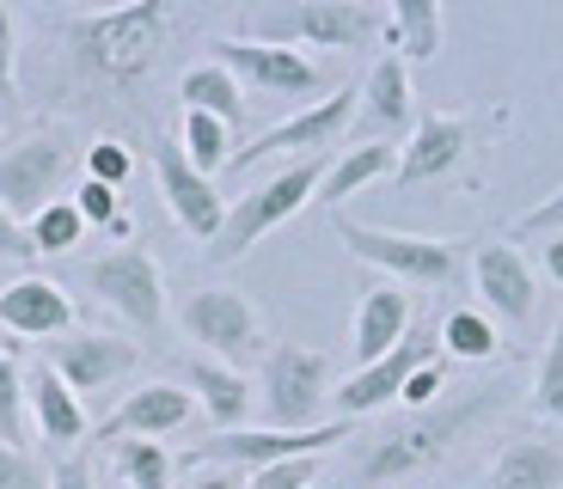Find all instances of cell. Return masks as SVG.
<instances>
[{
  "instance_id": "obj_29",
  "label": "cell",
  "mask_w": 563,
  "mask_h": 489,
  "mask_svg": "<svg viewBox=\"0 0 563 489\" xmlns=\"http://www.w3.org/2000/svg\"><path fill=\"white\" fill-rule=\"evenodd\" d=\"M178 154L190 159V171L214 178V171H227V159H233V129H227V123H214V116H202V111H184Z\"/></svg>"
},
{
  "instance_id": "obj_21",
  "label": "cell",
  "mask_w": 563,
  "mask_h": 489,
  "mask_svg": "<svg viewBox=\"0 0 563 489\" xmlns=\"http://www.w3.org/2000/svg\"><path fill=\"white\" fill-rule=\"evenodd\" d=\"M405 336H410V293L398 288V281H367L362 307H355V336H350L355 367H374L380 355H393Z\"/></svg>"
},
{
  "instance_id": "obj_34",
  "label": "cell",
  "mask_w": 563,
  "mask_h": 489,
  "mask_svg": "<svg viewBox=\"0 0 563 489\" xmlns=\"http://www.w3.org/2000/svg\"><path fill=\"white\" fill-rule=\"evenodd\" d=\"M68 202H74V214H80L86 226H104V233L129 238V214H123V202H117V190H104V184L86 178L80 190L68 196Z\"/></svg>"
},
{
  "instance_id": "obj_35",
  "label": "cell",
  "mask_w": 563,
  "mask_h": 489,
  "mask_svg": "<svg viewBox=\"0 0 563 489\" xmlns=\"http://www.w3.org/2000/svg\"><path fill=\"white\" fill-rule=\"evenodd\" d=\"M448 379H453V362H448V355H435V362H422L417 374L405 379V391H398V404H405L410 416H417V410H429V404H441V398H448Z\"/></svg>"
},
{
  "instance_id": "obj_17",
  "label": "cell",
  "mask_w": 563,
  "mask_h": 489,
  "mask_svg": "<svg viewBox=\"0 0 563 489\" xmlns=\"http://www.w3.org/2000/svg\"><path fill=\"white\" fill-rule=\"evenodd\" d=\"M154 178H159V196H166L172 221L190 238L214 245V233H221V221H227V196L214 190V178L190 171V159L178 154V141H154Z\"/></svg>"
},
{
  "instance_id": "obj_42",
  "label": "cell",
  "mask_w": 563,
  "mask_h": 489,
  "mask_svg": "<svg viewBox=\"0 0 563 489\" xmlns=\"http://www.w3.org/2000/svg\"><path fill=\"white\" fill-rule=\"evenodd\" d=\"M245 477L240 471H221V465H190V477H184V489H240Z\"/></svg>"
},
{
  "instance_id": "obj_33",
  "label": "cell",
  "mask_w": 563,
  "mask_h": 489,
  "mask_svg": "<svg viewBox=\"0 0 563 489\" xmlns=\"http://www.w3.org/2000/svg\"><path fill=\"white\" fill-rule=\"evenodd\" d=\"M533 410L551 422H563V312H558V331L545 343V362L533 374Z\"/></svg>"
},
{
  "instance_id": "obj_11",
  "label": "cell",
  "mask_w": 563,
  "mask_h": 489,
  "mask_svg": "<svg viewBox=\"0 0 563 489\" xmlns=\"http://www.w3.org/2000/svg\"><path fill=\"white\" fill-rule=\"evenodd\" d=\"M214 62L240 86L264 98H312V92H331V74L319 68L312 56L300 49H282V43H245V37H214Z\"/></svg>"
},
{
  "instance_id": "obj_38",
  "label": "cell",
  "mask_w": 563,
  "mask_h": 489,
  "mask_svg": "<svg viewBox=\"0 0 563 489\" xmlns=\"http://www.w3.org/2000/svg\"><path fill=\"white\" fill-rule=\"evenodd\" d=\"M43 484H49V471L25 447H0V489H43Z\"/></svg>"
},
{
  "instance_id": "obj_14",
  "label": "cell",
  "mask_w": 563,
  "mask_h": 489,
  "mask_svg": "<svg viewBox=\"0 0 563 489\" xmlns=\"http://www.w3.org/2000/svg\"><path fill=\"white\" fill-rule=\"evenodd\" d=\"M435 355H441V343H435V324H429V331H410L405 343H398L393 355H380L374 367H355V374L331 391L338 422H362V416H374V410H386L398 391H405V379L417 374L422 362H435Z\"/></svg>"
},
{
  "instance_id": "obj_16",
  "label": "cell",
  "mask_w": 563,
  "mask_h": 489,
  "mask_svg": "<svg viewBox=\"0 0 563 489\" xmlns=\"http://www.w3.org/2000/svg\"><path fill=\"white\" fill-rule=\"evenodd\" d=\"M141 362V343H129V336H111V331H68L49 343V374L62 379V386L80 398V391H104L117 386V379L129 374V367Z\"/></svg>"
},
{
  "instance_id": "obj_23",
  "label": "cell",
  "mask_w": 563,
  "mask_h": 489,
  "mask_svg": "<svg viewBox=\"0 0 563 489\" xmlns=\"http://www.w3.org/2000/svg\"><path fill=\"white\" fill-rule=\"evenodd\" d=\"M25 416L37 422V434L49 441V447H80V434H86V410L80 398H74L68 386H62L49 367H31L25 374Z\"/></svg>"
},
{
  "instance_id": "obj_40",
  "label": "cell",
  "mask_w": 563,
  "mask_h": 489,
  "mask_svg": "<svg viewBox=\"0 0 563 489\" xmlns=\"http://www.w3.org/2000/svg\"><path fill=\"white\" fill-rule=\"evenodd\" d=\"M521 233H563V190L558 196H545V202H539V209H527L521 214Z\"/></svg>"
},
{
  "instance_id": "obj_24",
  "label": "cell",
  "mask_w": 563,
  "mask_h": 489,
  "mask_svg": "<svg viewBox=\"0 0 563 489\" xmlns=\"http://www.w3.org/2000/svg\"><path fill=\"white\" fill-rule=\"evenodd\" d=\"M386 25L380 37H393V56L405 62H435L441 43H448V13H441V0H393L386 7Z\"/></svg>"
},
{
  "instance_id": "obj_43",
  "label": "cell",
  "mask_w": 563,
  "mask_h": 489,
  "mask_svg": "<svg viewBox=\"0 0 563 489\" xmlns=\"http://www.w3.org/2000/svg\"><path fill=\"white\" fill-rule=\"evenodd\" d=\"M0 257H19V264H25V257H37V252H31V238H25V226H19L7 209H0Z\"/></svg>"
},
{
  "instance_id": "obj_2",
  "label": "cell",
  "mask_w": 563,
  "mask_h": 489,
  "mask_svg": "<svg viewBox=\"0 0 563 489\" xmlns=\"http://www.w3.org/2000/svg\"><path fill=\"white\" fill-rule=\"evenodd\" d=\"M166 25H172L166 0H135V7H111V13H74L68 43H74V56L86 62V74L129 86L159 62Z\"/></svg>"
},
{
  "instance_id": "obj_15",
  "label": "cell",
  "mask_w": 563,
  "mask_h": 489,
  "mask_svg": "<svg viewBox=\"0 0 563 489\" xmlns=\"http://www.w3.org/2000/svg\"><path fill=\"white\" fill-rule=\"evenodd\" d=\"M355 135L367 141H386V147H398V141L417 129V86H410V68L386 49L374 68H367V80L355 86Z\"/></svg>"
},
{
  "instance_id": "obj_31",
  "label": "cell",
  "mask_w": 563,
  "mask_h": 489,
  "mask_svg": "<svg viewBox=\"0 0 563 489\" xmlns=\"http://www.w3.org/2000/svg\"><path fill=\"white\" fill-rule=\"evenodd\" d=\"M80 233H86V221L74 214L68 196H56L49 209H37V214L25 221V238H31V252H37V257H62V252H74V245H80Z\"/></svg>"
},
{
  "instance_id": "obj_3",
  "label": "cell",
  "mask_w": 563,
  "mask_h": 489,
  "mask_svg": "<svg viewBox=\"0 0 563 489\" xmlns=\"http://www.w3.org/2000/svg\"><path fill=\"white\" fill-rule=\"evenodd\" d=\"M380 7L367 0H288V7H252L240 19L245 43H282V49H367L380 43Z\"/></svg>"
},
{
  "instance_id": "obj_36",
  "label": "cell",
  "mask_w": 563,
  "mask_h": 489,
  "mask_svg": "<svg viewBox=\"0 0 563 489\" xmlns=\"http://www.w3.org/2000/svg\"><path fill=\"white\" fill-rule=\"evenodd\" d=\"M319 484V459H282L264 465V471H245L240 489H312Z\"/></svg>"
},
{
  "instance_id": "obj_30",
  "label": "cell",
  "mask_w": 563,
  "mask_h": 489,
  "mask_svg": "<svg viewBox=\"0 0 563 489\" xmlns=\"http://www.w3.org/2000/svg\"><path fill=\"white\" fill-rule=\"evenodd\" d=\"M111 465L123 477V489H172V453L159 441H117Z\"/></svg>"
},
{
  "instance_id": "obj_7",
  "label": "cell",
  "mask_w": 563,
  "mask_h": 489,
  "mask_svg": "<svg viewBox=\"0 0 563 489\" xmlns=\"http://www.w3.org/2000/svg\"><path fill=\"white\" fill-rule=\"evenodd\" d=\"M178 331L190 336V343H202V355L221 367H240L257 362L264 355V319H257V307L245 300L240 288H197V293H184V307H178Z\"/></svg>"
},
{
  "instance_id": "obj_13",
  "label": "cell",
  "mask_w": 563,
  "mask_h": 489,
  "mask_svg": "<svg viewBox=\"0 0 563 489\" xmlns=\"http://www.w3.org/2000/svg\"><path fill=\"white\" fill-rule=\"evenodd\" d=\"M80 281L99 293L117 319L135 324V331H159V319H166V281H159V264L141 245H123V252L86 264Z\"/></svg>"
},
{
  "instance_id": "obj_41",
  "label": "cell",
  "mask_w": 563,
  "mask_h": 489,
  "mask_svg": "<svg viewBox=\"0 0 563 489\" xmlns=\"http://www.w3.org/2000/svg\"><path fill=\"white\" fill-rule=\"evenodd\" d=\"M43 489H92V459H86V453H68V459L49 471Z\"/></svg>"
},
{
  "instance_id": "obj_27",
  "label": "cell",
  "mask_w": 563,
  "mask_h": 489,
  "mask_svg": "<svg viewBox=\"0 0 563 489\" xmlns=\"http://www.w3.org/2000/svg\"><path fill=\"white\" fill-rule=\"evenodd\" d=\"M178 98H184V111H202V116H214V123H227V129L245 116V92H240V80H233L221 62H202V68L184 74Z\"/></svg>"
},
{
  "instance_id": "obj_6",
  "label": "cell",
  "mask_w": 563,
  "mask_h": 489,
  "mask_svg": "<svg viewBox=\"0 0 563 489\" xmlns=\"http://www.w3.org/2000/svg\"><path fill=\"white\" fill-rule=\"evenodd\" d=\"M257 398H264L269 429H282V434L319 429V410L331 404V355L307 349V343H276V349H264Z\"/></svg>"
},
{
  "instance_id": "obj_10",
  "label": "cell",
  "mask_w": 563,
  "mask_h": 489,
  "mask_svg": "<svg viewBox=\"0 0 563 489\" xmlns=\"http://www.w3.org/2000/svg\"><path fill=\"white\" fill-rule=\"evenodd\" d=\"M484 135V111H417V129L405 135L398 147V166L393 178L405 184H441L465 166V154L478 147Z\"/></svg>"
},
{
  "instance_id": "obj_32",
  "label": "cell",
  "mask_w": 563,
  "mask_h": 489,
  "mask_svg": "<svg viewBox=\"0 0 563 489\" xmlns=\"http://www.w3.org/2000/svg\"><path fill=\"white\" fill-rule=\"evenodd\" d=\"M0 447H25V374L0 349Z\"/></svg>"
},
{
  "instance_id": "obj_18",
  "label": "cell",
  "mask_w": 563,
  "mask_h": 489,
  "mask_svg": "<svg viewBox=\"0 0 563 489\" xmlns=\"http://www.w3.org/2000/svg\"><path fill=\"white\" fill-rule=\"evenodd\" d=\"M472 281H478L484 293V312H496L503 324H515V331H527L533 324V264H527L508 238H478V252H472Z\"/></svg>"
},
{
  "instance_id": "obj_12",
  "label": "cell",
  "mask_w": 563,
  "mask_h": 489,
  "mask_svg": "<svg viewBox=\"0 0 563 489\" xmlns=\"http://www.w3.org/2000/svg\"><path fill=\"white\" fill-rule=\"evenodd\" d=\"M68 166H74V154H68V141H62V135H25V141H13V147L0 154V209L25 226L37 209H49V202H56Z\"/></svg>"
},
{
  "instance_id": "obj_20",
  "label": "cell",
  "mask_w": 563,
  "mask_h": 489,
  "mask_svg": "<svg viewBox=\"0 0 563 489\" xmlns=\"http://www.w3.org/2000/svg\"><path fill=\"white\" fill-rule=\"evenodd\" d=\"M0 331L43 343V336H68L74 331V300L62 281L49 276H19L0 288Z\"/></svg>"
},
{
  "instance_id": "obj_25",
  "label": "cell",
  "mask_w": 563,
  "mask_h": 489,
  "mask_svg": "<svg viewBox=\"0 0 563 489\" xmlns=\"http://www.w3.org/2000/svg\"><path fill=\"white\" fill-rule=\"evenodd\" d=\"M484 489H563V447L558 441H503Z\"/></svg>"
},
{
  "instance_id": "obj_44",
  "label": "cell",
  "mask_w": 563,
  "mask_h": 489,
  "mask_svg": "<svg viewBox=\"0 0 563 489\" xmlns=\"http://www.w3.org/2000/svg\"><path fill=\"white\" fill-rule=\"evenodd\" d=\"M545 276L563 288V233H551V245H545Z\"/></svg>"
},
{
  "instance_id": "obj_9",
  "label": "cell",
  "mask_w": 563,
  "mask_h": 489,
  "mask_svg": "<svg viewBox=\"0 0 563 489\" xmlns=\"http://www.w3.org/2000/svg\"><path fill=\"white\" fill-rule=\"evenodd\" d=\"M355 422H319V429H300V434H282V429H227L214 441H197L184 453V465H221V471H264V465L282 459H324V453L350 441Z\"/></svg>"
},
{
  "instance_id": "obj_1",
  "label": "cell",
  "mask_w": 563,
  "mask_h": 489,
  "mask_svg": "<svg viewBox=\"0 0 563 489\" xmlns=\"http://www.w3.org/2000/svg\"><path fill=\"white\" fill-rule=\"evenodd\" d=\"M490 410H496V391H465L453 404H429V410H417V416L386 422L380 434H350L355 441V484L380 489V484H398V477L429 471V465H435L472 422L490 416Z\"/></svg>"
},
{
  "instance_id": "obj_45",
  "label": "cell",
  "mask_w": 563,
  "mask_h": 489,
  "mask_svg": "<svg viewBox=\"0 0 563 489\" xmlns=\"http://www.w3.org/2000/svg\"><path fill=\"white\" fill-rule=\"evenodd\" d=\"M312 489H319V484H312Z\"/></svg>"
},
{
  "instance_id": "obj_5",
  "label": "cell",
  "mask_w": 563,
  "mask_h": 489,
  "mask_svg": "<svg viewBox=\"0 0 563 489\" xmlns=\"http://www.w3.org/2000/svg\"><path fill=\"white\" fill-rule=\"evenodd\" d=\"M331 226H338V238L362 264L386 269V281H398V288H448L460 257H465V238L393 233V226H362L350 214H331Z\"/></svg>"
},
{
  "instance_id": "obj_39",
  "label": "cell",
  "mask_w": 563,
  "mask_h": 489,
  "mask_svg": "<svg viewBox=\"0 0 563 489\" xmlns=\"http://www.w3.org/2000/svg\"><path fill=\"white\" fill-rule=\"evenodd\" d=\"M19 98V74H13V13L0 7V104Z\"/></svg>"
},
{
  "instance_id": "obj_19",
  "label": "cell",
  "mask_w": 563,
  "mask_h": 489,
  "mask_svg": "<svg viewBox=\"0 0 563 489\" xmlns=\"http://www.w3.org/2000/svg\"><path fill=\"white\" fill-rule=\"evenodd\" d=\"M190 416H197L190 391L172 386V379H154V386H135L123 404L99 422V441H159V434L190 429Z\"/></svg>"
},
{
  "instance_id": "obj_8",
  "label": "cell",
  "mask_w": 563,
  "mask_h": 489,
  "mask_svg": "<svg viewBox=\"0 0 563 489\" xmlns=\"http://www.w3.org/2000/svg\"><path fill=\"white\" fill-rule=\"evenodd\" d=\"M355 123V86H331L324 98H312V104H300L295 116H282V123H269L264 135L252 141V147H233V159H227V171H252L264 166V159H312V154H338L343 129Z\"/></svg>"
},
{
  "instance_id": "obj_22",
  "label": "cell",
  "mask_w": 563,
  "mask_h": 489,
  "mask_svg": "<svg viewBox=\"0 0 563 489\" xmlns=\"http://www.w3.org/2000/svg\"><path fill=\"white\" fill-rule=\"evenodd\" d=\"M184 391H190V404H202V416L221 434L245 429V416H252V379H245L240 367L209 362V355H190V362H184Z\"/></svg>"
},
{
  "instance_id": "obj_28",
  "label": "cell",
  "mask_w": 563,
  "mask_h": 489,
  "mask_svg": "<svg viewBox=\"0 0 563 489\" xmlns=\"http://www.w3.org/2000/svg\"><path fill=\"white\" fill-rule=\"evenodd\" d=\"M435 343H441L448 362H496V349H503V336H496V324L484 307H453L448 319H441Z\"/></svg>"
},
{
  "instance_id": "obj_37",
  "label": "cell",
  "mask_w": 563,
  "mask_h": 489,
  "mask_svg": "<svg viewBox=\"0 0 563 489\" xmlns=\"http://www.w3.org/2000/svg\"><path fill=\"white\" fill-rule=\"evenodd\" d=\"M129 171H135V159H129L123 141H92V147H86V178H92V184L117 190V184H123Z\"/></svg>"
},
{
  "instance_id": "obj_4",
  "label": "cell",
  "mask_w": 563,
  "mask_h": 489,
  "mask_svg": "<svg viewBox=\"0 0 563 489\" xmlns=\"http://www.w3.org/2000/svg\"><path fill=\"white\" fill-rule=\"evenodd\" d=\"M324 171H331V154H312V159H288V166L276 171V178H264L252 196H240L233 209H227L221 233H214L209 257L214 264H233V257H245L257 245V238L269 233V226H282L288 214H300L319 196Z\"/></svg>"
},
{
  "instance_id": "obj_26",
  "label": "cell",
  "mask_w": 563,
  "mask_h": 489,
  "mask_svg": "<svg viewBox=\"0 0 563 489\" xmlns=\"http://www.w3.org/2000/svg\"><path fill=\"white\" fill-rule=\"evenodd\" d=\"M398 166V147H386V141H367V147H350V154L331 159V171H324L319 196L312 202H324L331 214H343V202H350L355 190H367L374 178H386V171Z\"/></svg>"
}]
</instances>
